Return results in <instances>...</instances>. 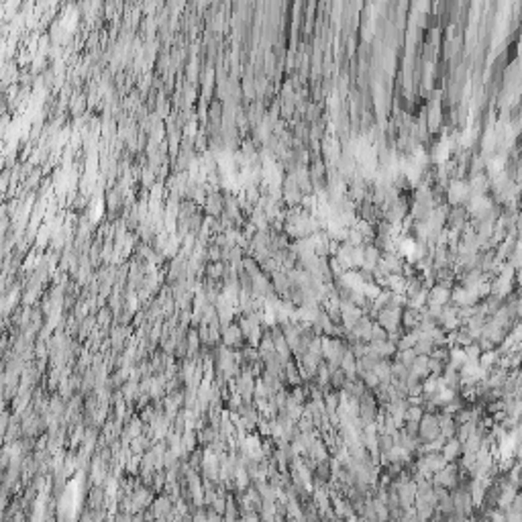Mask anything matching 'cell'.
<instances>
[{
  "mask_svg": "<svg viewBox=\"0 0 522 522\" xmlns=\"http://www.w3.org/2000/svg\"><path fill=\"white\" fill-rule=\"evenodd\" d=\"M451 300V290L443 284H437L435 288L429 290V304H435V306H445L447 302Z\"/></svg>",
  "mask_w": 522,
  "mask_h": 522,
  "instance_id": "1",
  "label": "cell"
},
{
  "mask_svg": "<svg viewBox=\"0 0 522 522\" xmlns=\"http://www.w3.org/2000/svg\"><path fill=\"white\" fill-rule=\"evenodd\" d=\"M441 453H443V457H445L449 463H451V461H455V459L459 457V453H461V441H459L457 437H451L449 441H445V445H443Z\"/></svg>",
  "mask_w": 522,
  "mask_h": 522,
  "instance_id": "2",
  "label": "cell"
},
{
  "mask_svg": "<svg viewBox=\"0 0 522 522\" xmlns=\"http://www.w3.org/2000/svg\"><path fill=\"white\" fill-rule=\"evenodd\" d=\"M153 508H155V516H168V512H170L174 506H172V500H170L168 496H164V498H157V500H155Z\"/></svg>",
  "mask_w": 522,
  "mask_h": 522,
  "instance_id": "3",
  "label": "cell"
},
{
  "mask_svg": "<svg viewBox=\"0 0 522 522\" xmlns=\"http://www.w3.org/2000/svg\"><path fill=\"white\" fill-rule=\"evenodd\" d=\"M465 194H467V186H463V184H455L451 188V200L453 202H461L465 198Z\"/></svg>",
  "mask_w": 522,
  "mask_h": 522,
  "instance_id": "4",
  "label": "cell"
},
{
  "mask_svg": "<svg viewBox=\"0 0 522 522\" xmlns=\"http://www.w3.org/2000/svg\"><path fill=\"white\" fill-rule=\"evenodd\" d=\"M518 280H520V282H522V270H520V274H518Z\"/></svg>",
  "mask_w": 522,
  "mask_h": 522,
  "instance_id": "5",
  "label": "cell"
}]
</instances>
